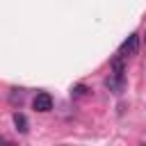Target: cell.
<instances>
[{
    "instance_id": "6da1fadb",
    "label": "cell",
    "mask_w": 146,
    "mask_h": 146,
    "mask_svg": "<svg viewBox=\"0 0 146 146\" xmlns=\"http://www.w3.org/2000/svg\"><path fill=\"white\" fill-rule=\"evenodd\" d=\"M137 50H139V34H137V32H132V34L121 43L119 55H121V57H130V55H135Z\"/></svg>"
},
{
    "instance_id": "7a4b0ae2",
    "label": "cell",
    "mask_w": 146,
    "mask_h": 146,
    "mask_svg": "<svg viewBox=\"0 0 146 146\" xmlns=\"http://www.w3.org/2000/svg\"><path fill=\"white\" fill-rule=\"evenodd\" d=\"M32 105H34L36 112H50L52 110V98H50V94L41 91V94H36V98H34Z\"/></svg>"
},
{
    "instance_id": "3957f363",
    "label": "cell",
    "mask_w": 146,
    "mask_h": 146,
    "mask_svg": "<svg viewBox=\"0 0 146 146\" xmlns=\"http://www.w3.org/2000/svg\"><path fill=\"white\" fill-rule=\"evenodd\" d=\"M14 125H16V130H18L21 135H25V132L30 130L27 119H25V114H21V112H16V114H14Z\"/></svg>"
},
{
    "instance_id": "277c9868",
    "label": "cell",
    "mask_w": 146,
    "mask_h": 146,
    "mask_svg": "<svg viewBox=\"0 0 146 146\" xmlns=\"http://www.w3.org/2000/svg\"><path fill=\"white\" fill-rule=\"evenodd\" d=\"M107 87H110L114 94H121V91H123V78H119V75H110V78H107Z\"/></svg>"
},
{
    "instance_id": "5b68a950",
    "label": "cell",
    "mask_w": 146,
    "mask_h": 146,
    "mask_svg": "<svg viewBox=\"0 0 146 146\" xmlns=\"http://www.w3.org/2000/svg\"><path fill=\"white\" fill-rule=\"evenodd\" d=\"M73 94H75V96H84V94H87V87H84V84H78V87L73 89Z\"/></svg>"
}]
</instances>
